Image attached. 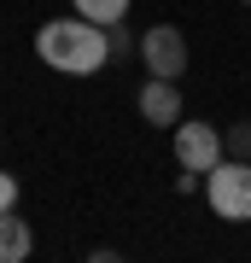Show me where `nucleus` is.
<instances>
[{
  "label": "nucleus",
  "mask_w": 251,
  "mask_h": 263,
  "mask_svg": "<svg viewBox=\"0 0 251 263\" xmlns=\"http://www.w3.org/2000/svg\"><path fill=\"white\" fill-rule=\"evenodd\" d=\"M35 53L47 59L53 70H65V76H93L100 65H111V47H105V24H93V18H53V24H41L35 29Z\"/></svg>",
  "instance_id": "nucleus-1"
},
{
  "label": "nucleus",
  "mask_w": 251,
  "mask_h": 263,
  "mask_svg": "<svg viewBox=\"0 0 251 263\" xmlns=\"http://www.w3.org/2000/svg\"><path fill=\"white\" fill-rule=\"evenodd\" d=\"M210 211L228 216V222H251V158L210 164Z\"/></svg>",
  "instance_id": "nucleus-2"
},
{
  "label": "nucleus",
  "mask_w": 251,
  "mask_h": 263,
  "mask_svg": "<svg viewBox=\"0 0 251 263\" xmlns=\"http://www.w3.org/2000/svg\"><path fill=\"white\" fill-rule=\"evenodd\" d=\"M140 59H146L152 76H181L187 70V35L176 24H152L146 35H140Z\"/></svg>",
  "instance_id": "nucleus-3"
},
{
  "label": "nucleus",
  "mask_w": 251,
  "mask_h": 263,
  "mask_svg": "<svg viewBox=\"0 0 251 263\" xmlns=\"http://www.w3.org/2000/svg\"><path fill=\"white\" fill-rule=\"evenodd\" d=\"M176 158H181V170L210 176V164L222 158V129H210V123H176Z\"/></svg>",
  "instance_id": "nucleus-4"
},
{
  "label": "nucleus",
  "mask_w": 251,
  "mask_h": 263,
  "mask_svg": "<svg viewBox=\"0 0 251 263\" xmlns=\"http://www.w3.org/2000/svg\"><path fill=\"white\" fill-rule=\"evenodd\" d=\"M140 117L158 123V129H176V123H181V88H176V76L140 82Z\"/></svg>",
  "instance_id": "nucleus-5"
},
{
  "label": "nucleus",
  "mask_w": 251,
  "mask_h": 263,
  "mask_svg": "<svg viewBox=\"0 0 251 263\" xmlns=\"http://www.w3.org/2000/svg\"><path fill=\"white\" fill-rule=\"evenodd\" d=\"M29 246H35V234H29V222L18 216V205L0 211V263H24Z\"/></svg>",
  "instance_id": "nucleus-6"
},
{
  "label": "nucleus",
  "mask_w": 251,
  "mask_h": 263,
  "mask_svg": "<svg viewBox=\"0 0 251 263\" xmlns=\"http://www.w3.org/2000/svg\"><path fill=\"white\" fill-rule=\"evenodd\" d=\"M82 18H93V24H123V12H129V0H70Z\"/></svg>",
  "instance_id": "nucleus-7"
},
{
  "label": "nucleus",
  "mask_w": 251,
  "mask_h": 263,
  "mask_svg": "<svg viewBox=\"0 0 251 263\" xmlns=\"http://www.w3.org/2000/svg\"><path fill=\"white\" fill-rule=\"evenodd\" d=\"M222 146H228V158H251V117H240V123H234Z\"/></svg>",
  "instance_id": "nucleus-8"
},
{
  "label": "nucleus",
  "mask_w": 251,
  "mask_h": 263,
  "mask_svg": "<svg viewBox=\"0 0 251 263\" xmlns=\"http://www.w3.org/2000/svg\"><path fill=\"white\" fill-rule=\"evenodd\" d=\"M105 47H111V59H134V35L123 24H105Z\"/></svg>",
  "instance_id": "nucleus-9"
},
{
  "label": "nucleus",
  "mask_w": 251,
  "mask_h": 263,
  "mask_svg": "<svg viewBox=\"0 0 251 263\" xmlns=\"http://www.w3.org/2000/svg\"><path fill=\"white\" fill-rule=\"evenodd\" d=\"M12 205H18V181L0 170V211H12Z\"/></svg>",
  "instance_id": "nucleus-10"
}]
</instances>
